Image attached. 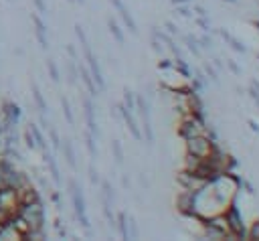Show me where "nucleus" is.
Masks as SVG:
<instances>
[{"label":"nucleus","instance_id":"nucleus-1","mask_svg":"<svg viewBox=\"0 0 259 241\" xmlns=\"http://www.w3.org/2000/svg\"><path fill=\"white\" fill-rule=\"evenodd\" d=\"M18 215L28 223L30 231L45 229V207H42L40 200H36V203H28V205H20Z\"/></svg>","mask_w":259,"mask_h":241},{"label":"nucleus","instance_id":"nucleus-2","mask_svg":"<svg viewBox=\"0 0 259 241\" xmlns=\"http://www.w3.org/2000/svg\"><path fill=\"white\" fill-rule=\"evenodd\" d=\"M69 192H71V200H73V209H75V215L81 223L83 229H89V219H87V211H85V198H83V192H81V186L71 178L69 180Z\"/></svg>","mask_w":259,"mask_h":241},{"label":"nucleus","instance_id":"nucleus-3","mask_svg":"<svg viewBox=\"0 0 259 241\" xmlns=\"http://www.w3.org/2000/svg\"><path fill=\"white\" fill-rule=\"evenodd\" d=\"M20 209V194L14 186H0V211H4L8 217L16 215Z\"/></svg>","mask_w":259,"mask_h":241},{"label":"nucleus","instance_id":"nucleus-4","mask_svg":"<svg viewBox=\"0 0 259 241\" xmlns=\"http://www.w3.org/2000/svg\"><path fill=\"white\" fill-rule=\"evenodd\" d=\"M186 152H190V154H194L198 158H208L210 152H212V146H210L208 138L196 134L192 138H186Z\"/></svg>","mask_w":259,"mask_h":241},{"label":"nucleus","instance_id":"nucleus-5","mask_svg":"<svg viewBox=\"0 0 259 241\" xmlns=\"http://www.w3.org/2000/svg\"><path fill=\"white\" fill-rule=\"evenodd\" d=\"M178 182L186 188V190H190V192H196V190H200L202 186H204V178H200V176H196L194 172H188V170H182L180 174H178Z\"/></svg>","mask_w":259,"mask_h":241},{"label":"nucleus","instance_id":"nucleus-6","mask_svg":"<svg viewBox=\"0 0 259 241\" xmlns=\"http://www.w3.org/2000/svg\"><path fill=\"white\" fill-rule=\"evenodd\" d=\"M117 109H119V113H121V117H123V122H125V126H127V130H130V134H132L136 140H142V132H140V128H138V124H136V119H134V115H132V109H127L123 103H119Z\"/></svg>","mask_w":259,"mask_h":241},{"label":"nucleus","instance_id":"nucleus-7","mask_svg":"<svg viewBox=\"0 0 259 241\" xmlns=\"http://www.w3.org/2000/svg\"><path fill=\"white\" fill-rule=\"evenodd\" d=\"M225 217H227V223H229V231L243 237V235H245V227H243V219H241L239 211H237L235 207H231V211H229Z\"/></svg>","mask_w":259,"mask_h":241},{"label":"nucleus","instance_id":"nucleus-8","mask_svg":"<svg viewBox=\"0 0 259 241\" xmlns=\"http://www.w3.org/2000/svg\"><path fill=\"white\" fill-rule=\"evenodd\" d=\"M30 18H32V24H34V36H36L40 49H47V47H49V41H47V26H45L42 18H40L38 14H32Z\"/></svg>","mask_w":259,"mask_h":241},{"label":"nucleus","instance_id":"nucleus-9","mask_svg":"<svg viewBox=\"0 0 259 241\" xmlns=\"http://www.w3.org/2000/svg\"><path fill=\"white\" fill-rule=\"evenodd\" d=\"M42 158H45V162H47V166H49V172H51V178H53V182H55V184H61L59 166H57V162H55V156L51 154V150H49V148H45V150H42Z\"/></svg>","mask_w":259,"mask_h":241},{"label":"nucleus","instance_id":"nucleus-10","mask_svg":"<svg viewBox=\"0 0 259 241\" xmlns=\"http://www.w3.org/2000/svg\"><path fill=\"white\" fill-rule=\"evenodd\" d=\"M83 111H85V122H87V130L91 134H99L97 126H95V119H93V105H91V99L89 97H83Z\"/></svg>","mask_w":259,"mask_h":241},{"label":"nucleus","instance_id":"nucleus-11","mask_svg":"<svg viewBox=\"0 0 259 241\" xmlns=\"http://www.w3.org/2000/svg\"><path fill=\"white\" fill-rule=\"evenodd\" d=\"M113 2V6L117 8V12L121 14V18H123V22L127 24V28H130V32L132 34H136L138 32V28H136V22H134V18H132V14H130V10L123 6V2L121 0H111Z\"/></svg>","mask_w":259,"mask_h":241},{"label":"nucleus","instance_id":"nucleus-12","mask_svg":"<svg viewBox=\"0 0 259 241\" xmlns=\"http://www.w3.org/2000/svg\"><path fill=\"white\" fill-rule=\"evenodd\" d=\"M87 65H89V73H91V77H93V81H95V85H97V89H103V87H105V81H103V75H101V69H99V63L95 61V57H91V59H87Z\"/></svg>","mask_w":259,"mask_h":241},{"label":"nucleus","instance_id":"nucleus-13","mask_svg":"<svg viewBox=\"0 0 259 241\" xmlns=\"http://www.w3.org/2000/svg\"><path fill=\"white\" fill-rule=\"evenodd\" d=\"M18 194H20V205H28V203H36V200H40V194H38V190H36L32 184L20 188Z\"/></svg>","mask_w":259,"mask_h":241},{"label":"nucleus","instance_id":"nucleus-14","mask_svg":"<svg viewBox=\"0 0 259 241\" xmlns=\"http://www.w3.org/2000/svg\"><path fill=\"white\" fill-rule=\"evenodd\" d=\"M79 75H81V81L85 83V87H87L89 95H97L95 81H93V77H91V73H89V69H87L85 65H79Z\"/></svg>","mask_w":259,"mask_h":241},{"label":"nucleus","instance_id":"nucleus-15","mask_svg":"<svg viewBox=\"0 0 259 241\" xmlns=\"http://www.w3.org/2000/svg\"><path fill=\"white\" fill-rule=\"evenodd\" d=\"M208 229H210V231H217L219 235L231 233V231H229V223H227V217H212V219L208 221Z\"/></svg>","mask_w":259,"mask_h":241},{"label":"nucleus","instance_id":"nucleus-16","mask_svg":"<svg viewBox=\"0 0 259 241\" xmlns=\"http://www.w3.org/2000/svg\"><path fill=\"white\" fill-rule=\"evenodd\" d=\"M63 154H65V160H67V164H69V168H77V162H75V150H73V144H71V140H63Z\"/></svg>","mask_w":259,"mask_h":241},{"label":"nucleus","instance_id":"nucleus-17","mask_svg":"<svg viewBox=\"0 0 259 241\" xmlns=\"http://www.w3.org/2000/svg\"><path fill=\"white\" fill-rule=\"evenodd\" d=\"M32 99H34V103H36V107H38V111L40 113H45L47 111V101H45V97H42V93H40V87H38V83H34L32 81Z\"/></svg>","mask_w":259,"mask_h":241},{"label":"nucleus","instance_id":"nucleus-18","mask_svg":"<svg viewBox=\"0 0 259 241\" xmlns=\"http://www.w3.org/2000/svg\"><path fill=\"white\" fill-rule=\"evenodd\" d=\"M202 160H204V158H198V156H194V154L186 152V156H184V170L194 172V170H196V168L202 164Z\"/></svg>","mask_w":259,"mask_h":241},{"label":"nucleus","instance_id":"nucleus-19","mask_svg":"<svg viewBox=\"0 0 259 241\" xmlns=\"http://www.w3.org/2000/svg\"><path fill=\"white\" fill-rule=\"evenodd\" d=\"M28 128H30V132H32V138H34V144H36V148H40V152H42L45 148H49V146H47V142H45V136H42V132L38 130V126H34V124H28Z\"/></svg>","mask_w":259,"mask_h":241},{"label":"nucleus","instance_id":"nucleus-20","mask_svg":"<svg viewBox=\"0 0 259 241\" xmlns=\"http://www.w3.org/2000/svg\"><path fill=\"white\" fill-rule=\"evenodd\" d=\"M2 156L8 158V160H12V162H20V160H22V154L16 150V146H4Z\"/></svg>","mask_w":259,"mask_h":241},{"label":"nucleus","instance_id":"nucleus-21","mask_svg":"<svg viewBox=\"0 0 259 241\" xmlns=\"http://www.w3.org/2000/svg\"><path fill=\"white\" fill-rule=\"evenodd\" d=\"M178 207H180V211H190V207H192V192L190 190L178 196Z\"/></svg>","mask_w":259,"mask_h":241},{"label":"nucleus","instance_id":"nucleus-22","mask_svg":"<svg viewBox=\"0 0 259 241\" xmlns=\"http://www.w3.org/2000/svg\"><path fill=\"white\" fill-rule=\"evenodd\" d=\"M117 229H119V235L121 239H130V233H127V219L123 213L117 215Z\"/></svg>","mask_w":259,"mask_h":241},{"label":"nucleus","instance_id":"nucleus-23","mask_svg":"<svg viewBox=\"0 0 259 241\" xmlns=\"http://www.w3.org/2000/svg\"><path fill=\"white\" fill-rule=\"evenodd\" d=\"M107 28H109V32L113 34V38L121 45V43H123V32H121V30H119V26L115 24V20H111V18H109V20H107Z\"/></svg>","mask_w":259,"mask_h":241},{"label":"nucleus","instance_id":"nucleus-24","mask_svg":"<svg viewBox=\"0 0 259 241\" xmlns=\"http://www.w3.org/2000/svg\"><path fill=\"white\" fill-rule=\"evenodd\" d=\"M47 71H49V77L57 83L59 79H61V73H59V67H57V63L53 61V59H47Z\"/></svg>","mask_w":259,"mask_h":241},{"label":"nucleus","instance_id":"nucleus-25","mask_svg":"<svg viewBox=\"0 0 259 241\" xmlns=\"http://www.w3.org/2000/svg\"><path fill=\"white\" fill-rule=\"evenodd\" d=\"M61 105H63V113H65L67 124H75V117H73V111H71V105H69L67 97H61Z\"/></svg>","mask_w":259,"mask_h":241},{"label":"nucleus","instance_id":"nucleus-26","mask_svg":"<svg viewBox=\"0 0 259 241\" xmlns=\"http://www.w3.org/2000/svg\"><path fill=\"white\" fill-rule=\"evenodd\" d=\"M22 140H24V146H26L28 150H34V148H36L34 138H32V132H30V128H28V126H26V128H24V132H22Z\"/></svg>","mask_w":259,"mask_h":241},{"label":"nucleus","instance_id":"nucleus-27","mask_svg":"<svg viewBox=\"0 0 259 241\" xmlns=\"http://www.w3.org/2000/svg\"><path fill=\"white\" fill-rule=\"evenodd\" d=\"M111 150H113V158H115V162L121 164V162H123V150H121V144H119L117 140L111 142Z\"/></svg>","mask_w":259,"mask_h":241},{"label":"nucleus","instance_id":"nucleus-28","mask_svg":"<svg viewBox=\"0 0 259 241\" xmlns=\"http://www.w3.org/2000/svg\"><path fill=\"white\" fill-rule=\"evenodd\" d=\"M85 146H87V150H89V156L95 158V156H97V150H95V142H93V134H91V132L85 134Z\"/></svg>","mask_w":259,"mask_h":241},{"label":"nucleus","instance_id":"nucleus-29","mask_svg":"<svg viewBox=\"0 0 259 241\" xmlns=\"http://www.w3.org/2000/svg\"><path fill=\"white\" fill-rule=\"evenodd\" d=\"M67 73H69V77H67V81L73 85L75 81H77V69H75V61L71 59L69 63H67Z\"/></svg>","mask_w":259,"mask_h":241},{"label":"nucleus","instance_id":"nucleus-30","mask_svg":"<svg viewBox=\"0 0 259 241\" xmlns=\"http://www.w3.org/2000/svg\"><path fill=\"white\" fill-rule=\"evenodd\" d=\"M123 105L127 107V109H134L136 107V99H134V95H132V91L125 87L123 89Z\"/></svg>","mask_w":259,"mask_h":241},{"label":"nucleus","instance_id":"nucleus-31","mask_svg":"<svg viewBox=\"0 0 259 241\" xmlns=\"http://www.w3.org/2000/svg\"><path fill=\"white\" fill-rule=\"evenodd\" d=\"M47 130H49V138H51V144H53V148L57 150V148L61 146V138H59V132H57L53 126H49Z\"/></svg>","mask_w":259,"mask_h":241},{"label":"nucleus","instance_id":"nucleus-32","mask_svg":"<svg viewBox=\"0 0 259 241\" xmlns=\"http://www.w3.org/2000/svg\"><path fill=\"white\" fill-rule=\"evenodd\" d=\"M32 4H34V8H36L38 14H47V4H45V0H32Z\"/></svg>","mask_w":259,"mask_h":241},{"label":"nucleus","instance_id":"nucleus-33","mask_svg":"<svg viewBox=\"0 0 259 241\" xmlns=\"http://www.w3.org/2000/svg\"><path fill=\"white\" fill-rule=\"evenodd\" d=\"M89 180H91L93 184H97V182H99V174H97V170H95L93 166H89Z\"/></svg>","mask_w":259,"mask_h":241},{"label":"nucleus","instance_id":"nucleus-34","mask_svg":"<svg viewBox=\"0 0 259 241\" xmlns=\"http://www.w3.org/2000/svg\"><path fill=\"white\" fill-rule=\"evenodd\" d=\"M130 229H132L130 239H136V237H138V227H136V221H134V219H130Z\"/></svg>","mask_w":259,"mask_h":241},{"label":"nucleus","instance_id":"nucleus-35","mask_svg":"<svg viewBox=\"0 0 259 241\" xmlns=\"http://www.w3.org/2000/svg\"><path fill=\"white\" fill-rule=\"evenodd\" d=\"M67 53H69V57H71L73 61L77 59V51H75V47H73V45H67Z\"/></svg>","mask_w":259,"mask_h":241},{"label":"nucleus","instance_id":"nucleus-36","mask_svg":"<svg viewBox=\"0 0 259 241\" xmlns=\"http://www.w3.org/2000/svg\"><path fill=\"white\" fill-rule=\"evenodd\" d=\"M251 237H255V239H259V221L253 225V229H251Z\"/></svg>","mask_w":259,"mask_h":241},{"label":"nucleus","instance_id":"nucleus-37","mask_svg":"<svg viewBox=\"0 0 259 241\" xmlns=\"http://www.w3.org/2000/svg\"><path fill=\"white\" fill-rule=\"evenodd\" d=\"M51 200H53L55 205H59V192H57V190H53V192H51Z\"/></svg>","mask_w":259,"mask_h":241},{"label":"nucleus","instance_id":"nucleus-38","mask_svg":"<svg viewBox=\"0 0 259 241\" xmlns=\"http://www.w3.org/2000/svg\"><path fill=\"white\" fill-rule=\"evenodd\" d=\"M166 26H168V30H170V32H176V26H174L172 22H166Z\"/></svg>","mask_w":259,"mask_h":241},{"label":"nucleus","instance_id":"nucleus-39","mask_svg":"<svg viewBox=\"0 0 259 241\" xmlns=\"http://www.w3.org/2000/svg\"><path fill=\"white\" fill-rule=\"evenodd\" d=\"M121 184H123V186H130V180H127V176H121Z\"/></svg>","mask_w":259,"mask_h":241},{"label":"nucleus","instance_id":"nucleus-40","mask_svg":"<svg viewBox=\"0 0 259 241\" xmlns=\"http://www.w3.org/2000/svg\"><path fill=\"white\" fill-rule=\"evenodd\" d=\"M229 67H231V69H233V71H235V73H239V69H237V67H235V63H233V61H229Z\"/></svg>","mask_w":259,"mask_h":241},{"label":"nucleus","instance_id":"nucleus-41","mask_svg":"<svg viewBox=\"0 0 259 241\" xmlns=\"http://www.w3.org/2000/svg\"><path fill=\"white\" fill-rule=\"evenodd\" d=\"M174 2H186V0H174Z\"/></svg>","mask_w":259,"mask_h":241},{"label":"nucleus","instance_id":"nucleus-42","mask_svg":"<svg viewBox=\"0 0 259 241\" xmlns=\"http://www.w3.org/2000/svg\"><path fill=\"white\" fill-rule=\"evenodd\" d=\"M79 2H81V4H83V2H85V0H79Z\"/></svg>","mask_w":259,"mask_h":241},{"label":"nucleus","instance_id":"nucleus-43","mask_svg":"<svg viewBox=\"0 0 259 241\" xmlns=\"http://www.w3.org/2000/svg\"><path fill=\"white\" fill-rule=\"evenodd\" d=\"M2 227H4V225H0V231H2Z\"/></svg>","mask_w":259,"mask_h":241},{"label":"nucleus","instance_id":"nucleus-44","mask_svg":"<svg viewBox=\"0 0 259 241\" xmlns=\"http://www.w3.org/2000/svg\"><path fill=\"white\" fill-rule=\"evenodd\" d=\"M69 2H75V0H69Z\"/></svg>","mask_w":259,"mask_h":241},{"label":"nucleus","instance_id":"nucleus-45","mask_svg":"<svg viewBox=\"0 0 259 241\" xmlns=\"http://www.w3.org/2000/svg\"><path fill=\"white\" fill-rule=\"evenodd\" d=\"M8 2H10V0H8Z\"/></svg>","mask_w":259,"mask_h":241}]
</instances>
